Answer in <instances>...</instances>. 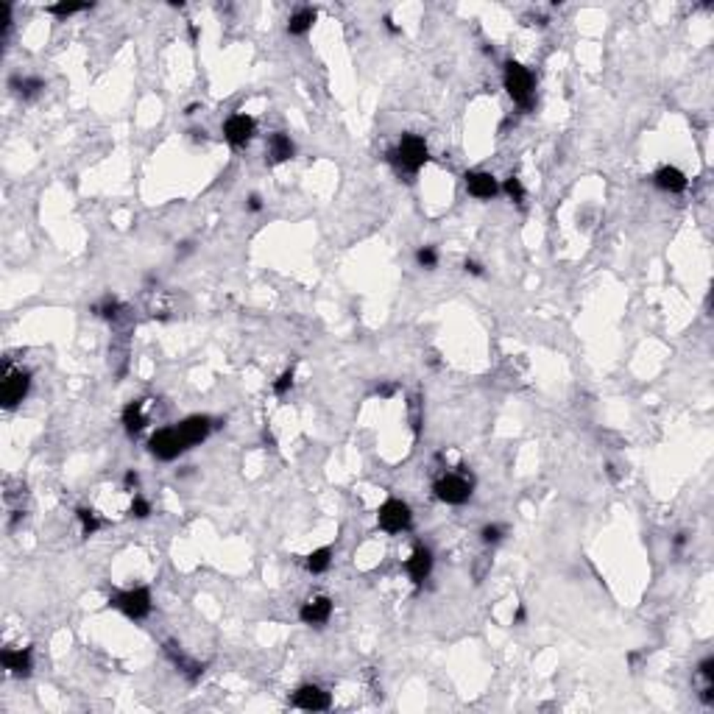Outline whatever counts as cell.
Masks as SVG:
<instances>
[{"instance_id": "1", "label": "cell", "mask_w": 714, "mask_h": 714, "mask_svg": "<svg viewBox=\"0 0 714 714\" xmlns=\"http://www.w3.org/2000/svg\"><path fill=\"white\" fill-rule=\"evenodd\" d=\"M505 90L522 109L533 106V76L519 61H508L505 64Z\"/></svg>"}, {"instance_id": "2", "label": "cell", "mask_w": 714, "mask_h": 714, "mask_svg": "<svg viewBox=\"0 0 714 714\" xmlns=\"http://www.w3.org/2000/svg\"><path fill=\"white\" fill-rule=\"evenodd\" d=\"M391 159L397 162L399 170L416 173V170L427 162V143H424L422 137H416V135H405V137L399 140L397 151L391 154Z\"/></svg>"}, {"instance_id": "3", "label": "cell", "mask_w": 714, "mask_h": 714, "mask_svg": "<svg viewBox=\"0 0 714 714\" xmlns=\"http://www.w3.org/2000/svg\"><path fill=\"white\" fill-rule=\"evenodd\" d=\"M435 494L446 505H464L472 497V477H466L464 472L461 475H444L435 483Z\"/></svg>"}, {"instance_id": "4", "label": "cell", "mask_w": 714, "mask_h": 714, "mask_svg": "<svg viewBox=\"0 0 714 714\" xmlns=\"http://www.w3.org/2000/svg\"><path fill=\"white\" fill-rule=\"evenodd\" d=\"M148 446H151V452H154L159 461H173V458H179L181 452L187 449V444H184L179 427H165V430L154 433Z\"/></svg>"}, {"instance_id": "5", "label": "cell", "mask_w": 714, "mask_h": 714, "mask_svg": "<svg viewBox=\"0 0 714 714\" xmlns=\"http://www.w3.org/2000/svg\"><path fill=\"white\" fill-rule=\"evenodd\" d=\"M379 528L388 530V533H402L410 528V508L402 502V499H388L382 508H379Z\"/></svg>"}, {"instance_id": "6", "label": "cell", "mask_w": 714, "mask_h": 714, "mask_svg": "<svg viewBox=\"0 0 714 714\" xmlns=\"http://www.w3.org/2000/svg\"><path fill=\"white\" fill-rule=\"evenodd\" d=\"M115 606L128 617V619H143L151 611V595L148 589H132L115 597Z\"/></svg>"}, {"instance_id": "7", "label": "cell", "mask_w": 714, "mask_h": 714, "mask_svg": "<svg viewBox=\"0 0 714 714\" xmlns=\"http://www.w3.org/2000/svg\"><path fill=\"white\" fill-rule=\"evenodd\" d=\"M28 385H31V379H28L26 371H17V374L6 371L3 388H0V399H3V408H9V410L17 408V405L26 399V394H28Z\"/></svg>"}, {"instance_id": "8", "label": "cell", "mask_w": 714, "mask_h": 714, "mask_svg": "<svg viewBox=\"0 0 714 714\" xmlns=\"http://www.w3.org/2000/svg\"><path fill=\"white\" fill-rule=\"evenodd\" d=\"M254 120L248 117V115H232L229 120H226V126H224V137L235 146V148H243V146H248L251 143V137H254Z\"/></svg>"}, {"instance_id": "9", "label": "cell", "mask_w": 714, "mask_h": 714, "mask_svg": "<svg viewBox=\"0 0 714 714\" xmlns=\"http://www.w3.org/2000/svg\"><path fill=\"white\" fill-rule=\"evenodd\" d=\"M210 430H212V422H210L207 416H190V419H184V422L179 424V433H181V438H184L187 446L201 444V441L210 435Z\"/></svg>"}, {"instance_id": "10", "label": "cell", "mask_w": 714, "mask_h": 714, "mask_svg": "<svg viewBox=\"0 0 714 714\" xmlns=\"http://www.w3.org/2000/svg\"><path fill=\"white\" fill-rule=\"evenodd\" d=\"M293 703L304 711H324L330 708V692H324L321 686H301L293 695Z\"/></svg>"}, {"instance_id": "11", "label": "cell", "mask_w": 714, "mask_h": 714, "mask_svg": "<svg viewBox=\"0 0 714 714\" xmlns=\"http://www.w3.org/2000/svg\"><path fill=\"white\" fill-rule=\"evenodd\" d=\"M466 190L472 192L475 199H494L497 196V179L486 170H469L466 173Z\"/></svg>"}, {"instance_id": "12", "label": "cell", "mask_w": 714, "mask_h": 714, "mask_svg": "<svg viewBox=\"0 0 714 714\" xmlns=\"http://www.w3.org/2000/svg\"><path fill=\"white\" fill-rule=\"evenodd\" d=\"M330 614H333L330 597H315V600L304 603V608L299 611L301 622H307V625H324V622L330 619Z\"/></svg>"}, {"instance_id": "13", "label": "cell", "mask_w": 714, "mask_h": 714, "mask_svg": "<svg viewBox=\"0 0 714 714\" xmlns=\"http://www.w3.org/2000/svg\"><path fill=\"white\" fill-rule=\"evenodd\" d=\"M430 569H433V555H430L427 547H419V550L408 558V575L413 577V583H422V580H427Z\"/></svg>"}, {"instance_id": "14", "label": "cell", "mask_w": 714, "mask_h": 714, "mask_svg": "<svg viewBox=\"0 0 714 714\" xmlns=\"http://www.w3.org/2000/svg\"><path fill=\"white\" fill-rule=\"evenodd\" d=\"M653 179H656V184H659L662 190H667V192H681V190H686V176H684L678 168H673V165L659 168V173H656Z\"/></svg>"}, {"instance_id": "15", "label": "cell", "mask_w": 714, "mask_h": 714, "mask_svg": "<svg viewBox=\"0 0 714 714\" xmlns=\"http://www.w3.org/2000/svg\"><path fill=\"white\" fill-rule=\"evenodd\" d=\"M0 662H3V667L14 675H28L31 673V651H3Z\"/></svg>"}, {"instance_id": "16", "label": "cell", "mask_w": 714, "mask_h": 714, "mask_svg": "<svg viewBox=\"0 0 714 714\" xmlns=\"http://www.w3.org/2000/svg\"><path fill=\"white\" fill-rule=\"evenodd\" d=\"M293 143H290V137L288 135H282V132H277L274 137H271V143H268V154H271V162L274 165H279V162H288L290 157H293Z\"/></svg>"}, {"instance_id": "17", "label": "cell", "mask_w": 714, "mask_h": 714, "mask_svg": "<svg viewBox=\"0 0 714 714\" xmlns=\"http://www.w3.org/2000/svg\"><path fill=\"white\" fill-rule=\"evenodd\" d=\"M123 424L128 433H140L146 427V413H143V402H132L123 410Z\"/></svg>"}, {"instance_id": "18", "label": "cell", "mask_w": 714, "mask_h": 714, "mask_svg": "<svg viewBox=\"0 0 714 714\" xmlns=\"http://www.w3.org/2000/svg\"><path fill=\"white\" fill-rule=\"evenodd\" d=\"M313 23H315V9H301V12H296V14L290 17L288 31H290L293 37H301V34H307V31L313 28Z\"/></svg>"}, {"instance_id": "19", "label": "cell", "mask_w": 714, "mask_h": 714, "mask_svg": "<svg viewBox=\"0 0 714 714\" xmlns=\"http://www.w3.org/2000/svg\"><path fill=\"white\" fill-rule=\"evenodd\" d=\"M330 558H333V550L330 547H321V550H315L310 558H307V569L310 572H324L330 566Z\"/></svg>"}, {"instance_id": "20", "label": "cell", "mask_w": 714, "mask_h": 714, "mask_svg": "<svg viewBox=\"0 0 714 714\" xmlns=\"http://www.w3.org/2000/svg\"><path fill=\"white\" fill-rule=\"evenodd\" d=\"M12 87H14L20 95H26V98H34L39 90H45L42 79H12Z\"/></svg>"}, {"instance_id": "21", "label": "cell", "mask_w": 714, "mask_h": 714, "mask_svg": "<svg viewBox=\"0 0 714 714\" xmlns=\"http://www.w3.org/2000/svg\"><path fill=\"white\" fill-rule=\"evenodd\" d=\"M84 9H90V6H87V3H59V6H48V12H50V14H59V17H70V14L84 12Z\"/></svg>"}, {"instance_id": "22", "label": "cell", "mask_w": 714, "mask_h": 714, "mask_svg": "<svg viewBox=\"0 0 714 714\" xmlns=\"http://www.w3.org/2000/svg\"><path fill=\"white\" fill-rule=\"evenodd\" d=\"M505 192L510 196V201H516V204H522V199H525V187H522V181L513 179V176L505 181Z\"/></svg>"}, {"instance_id": "23", "label": "cell", "mask_w": 714, "mask_h": 714, "mask_svg": "<svg viewBox=\"0 0 714 714\" xmlns=\"http://www.w3.org/2000/svg\"><path fill=\"white\" fill-rule=\"evenodd\" d=\"M416 259H419V266H422V268H435L438 254H435V248H433V246H424V248H419Z\"/></svg>"}, {"instance_id": "24", "label": "cell", "mask_w": 714, "mask_h": 714, "mask_svg": "<svg viewBox=\"0 0 714 714\" xmlns=\"http://www.w3.org/2000/svg\"><path fill=\"white\" fill-rule=\"evenodd\" d=\"M79 519H81V525H84V536H90V533H95V530H98V519H95V513H92V510L81 508V510H79Z\"/></svg>"}, {"instance_id": "25", "label": "cell", "mask_w": 714, "mask_h": 714, "mask_svg": "<svg viewBox=\"0 0 714 714\" xmlns=\"http://www.w3.org/2000/svg\"><path fill=\"white\" fill-rule=\"evenodd\" d=\"M290 385H293V368H290V371H285V374H282V377L274 382V394H279V397H282V394L288 391Z\"/></svg>"}, {"instance_id": "26", "label": "cell", "mask_w": 714, "mask_h": 714, "mask_svg": "<svg viewBox=\"0 0 714 714\" xmlns=\"http://www.w3.org/2000/svg\"><path fill=\"white\" fill-rule=\"evenodd\" d=\"M151 513V505L143 499V497H135V502H132V516H137V519H146Z\"/></svg>"}, {"instance_id": "27", "label": "cell", "mask_w": 714, "mask_h": 714, "mask_svg": "<svg viewBox=\"0 0 714 714\" xmlns=\"http://www.w3.org/2000/svg\"><path fill=\"white\" fill-rule=\"evenodd\" d=\"M499 539H502V528H499V525H488V528H483V542L497 544Z\"/></svg>"}, {"instance_id": "28", "label": "cell", "mask_w": 714, "mask_h": 714, "mask_svg": "<svg viewBox=\"0 0 714 714\" xmlns=\"http://www.w3.org/2000/svg\"><path fill=\"white\" fill-rule=\"evenodd\" d=\"M700 675H703L706 681H714V659H711V656L700 662Z\"/></svg>"}, {"instance_id": "29", "label": "cell", "mask_w": 714, "mask_h": 714, "mask_svg": "<svg viewBox=\"0 0 714 714\" xmlns=\"http://www.w3.org/2000/svg\"><path fill=\"white\" fill-rule=\"evenodd\" d=\"M248 210H251V212H259V210H263V199H259L257 192H254V196H248Z\"/></svg>"}, {"instance_id": "30", "label": "cell", "mask_w": 714, "mask_h": 714, "mask_svg": "<svg viewBox=\"0 0 714 714\" xmlns=\"http://www.w3.org/2000/svg\"><path fill=\"white\" fill-rule=\"evenodd\" d=\"M466 271H469V274H475V277H483V266H480V263H475V259H466Z\"/></svg>"}, {"instance_id": "31", "label": "cell", "mask_w": 714, "mask_h": 714, "mask_svg": "<svg viewBox=\"0 0 714 714\" xmlns=\"http://www.w3.org/2000/svg\"><path fill=\"white\" fill-rule=\"evenodd\" d=\"M137 483H140V477H137L135 472H128V475H126V486H128V488H132V486H137Z\"/></svg>"}, {"instance_id": "32", "label": "cell", "mask_w": 714, "mask_h": 714, "mask_svg": "<svg viewBox=\"0 0 714 714\" xmlns=\"http://www.w3.org/2000/svg\"><path fill=\"white\" fill-rule=\"evenodd\" d=\"M703 703H714V689H703Z\"/></svg>"}]
</instances>
